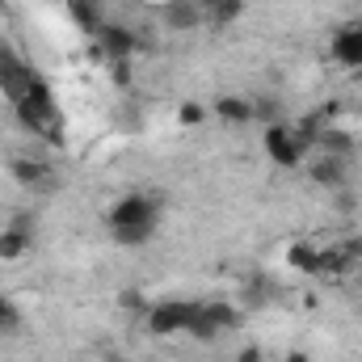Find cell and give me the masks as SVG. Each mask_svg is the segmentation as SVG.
<instances>
[{
	"instance_id": "7",
	"label": "cell",
	"mask_w": 362,
	"mask_h": 362,
	"mask_svg": "<svg viewBox=\"0 0 362 362\" xmlns=\"http://www.w3.org/2000/svg\"><path fill=\"white\" fill-rule=\"evenodd\" d=\"M8 173H13L17 185H25V189H55V185H59V173H55L47 160H30V156L8 160Z\"/></svg>"
},
{
	"instance_id": "18",
	"label": "cell",
	"mask_w": 362,
	"mask_h": 362,
	"mask_svg": "<svg viewBox=\"0 0 362 362\" xmlns=\"http://www.w3.org/2000/svg\"><path fill=\"white\" fill-rule=\"evenodd\" d=\"M253 122H282V105L274 97H253Z\"/></svg>"
},
{
	"instance_id": "26",
	"label": "cell",
	"mask_w": 362,
	"mask_h": 362,
	"mask_svg": "<svg viewBox=\"0 0 362 362\" xmlns=\"http://www.w3.org/2000/svg\"><path fill=\"white\" fill-rule=\"evenodd\" d=\"M354 76H358V81H362V68H358V72H354Z\"/></svg>"
},
{
	"instance_id": "3",
	"label": "cell",
	"mask_w": 362,
	"mask_h": 362,
	"mask_svg": "<svg viewBox=\"0 0 362 362\" xmlns=\"http://www.w3.org/2000/svg\"><path fill=\"white\" fill-rule=\"evenodd\" d=\"M262 148H266V156H270L278 169H299V165L312 156L308 139H303L295 127H286V122H270V127H266Z\"/></svg>"
},
{
	"instance_id": "11",
	"label": "cell",
	"mask_w": 362,
	"mask_h": 362,
	"mask_svg": "<svg viewBox=\"0 0 362 362\" xmlns=\"http://www.w3.org/2000/svg\"><path fill=\"white\" fill-rule=\"evenodd\" d=\"M245 8H249V0H206L202 4V17L215 21V25H236L245 17Z\"/></svg>"
},
{
	"instance_id": "19",
	"label": "cell",
	"mask_w": 362,
	"mask_h": 362,
	"mask_svg": "<svg viewBox=\"0 0 362 362\" xmlns=\"http://www.w3.org/2000/svg\"><path fill=\"white\" fill-rule=\"evenodd\" d=\"M118 308H127V312H139V316H144V312H148L152 303H148V299H144L139 291H122V295H118Z\"/></svg>"
},
{
	"instance_id": "15",
	"label": "cell",
	"mask_w": 362,
	"mask_h": 362,
	"mask_svg": "<svg viewBox=\"0 0 362 362\" xmlns=\"http://www.w3.org/2000/svg\"><path fill=\"white\" fill-rule=\"evenodd\" d=\"M68 8H72V21L81 25V30H89L97 34L105 21H101V4H89V0H68Z\"/></svg>"
},
{
	"instance_id": "5",
	"label": "cell",
	"mask_w": 362,
	"mask_h": 362,
	"mask_svg": "<svg viewBox=\"0 0 362 362\" xmlns=\"http://www.w3.org/2000/svg\"><path fill=\"white\" fill-rule=\"evenodd\" d=\"M308 177L316 181L320 189H341L350 181V156H333V152H312L308 160Z\"/></svg>"
},
{
	"instance_id": "9",
	"label": "cell",
	"mask_w": 362,
	"mask_h": 362,
	"mask_svg": "<svg viewBox=\"0 0 362 362\" xmlns=\"http://www.w3.org/2000/svg\"><path fill=\"white\" fill-rule=\"evenodd\" d=\"M333 59L341 64V68H350V72H358L362 68V25H346L337 38H333Z\"/></svg>"
},
{
	"instance_id": "12",
	"label": "cell",
	"mask_w": 362,
	"mask_h": 362,
	"mask_svg": "<svg viewBox=\"0 0 362 362\" xmlns=\"http://www.w3.org/2000/svg\"><path fill=\"white\" fill-rule=\"evenodd\" d=\"M160 13H165V25H173V30H194V25L206 21L202 17V4H194V0H177V4H169Z\"/></svg>"
},
{
	"instance_id": "2",
	"label": "cell",
	"mask_w": 362,
	"mask_h": 362,
	"mask_svg": "<svg viewBox=\"0 0 362 362\" xmlns=\"http://www.w3.org/2000/svg\"><path fill=\"white\" fill-rule=\"evenodd\" d=\"M13 110H17V122H21L25 131H34V135L51 139V144H59V105H55V97H51V89H47L42 81H34L30 89L21 93V97L13 101Z\"/></svg>"
},
{
	"instance_id": "14",
	"label": "cell",
	"mask_w": 362,
	"mask_h": 362,
	"mask_svg": "<svg viewBox=\"0 0 362 362\" xmlns=\"http://www.w3.org/2000/svg\"><path fill=\"white\" fill-rule=\"evenodd\" d=\"M189 337H198V341H215V337H223V329L215 325V316L206 312V303H198V312H194V320H189V329H185Z\"/></svg>"
},
{
	"instance_id": "1",
	"label": "cell",
	"mask_w": 362,
	"mask_h": 362,
	"mask_svg": "<svg viewBox=\"0 0 362 362\" xmlns=\"http://www.w3.org/2000/svg\"><path fill=\"white\" fill-rule=\"evenodd\" d=\"M156 223H160V198L156 194H144V189H131L122 194L110 215H105V228L114 236V245L122 249H139L156 236Z\"/></svg>"
},
{
	"instance_id": "27",
	"label": "cell",
	"mask_w": 362,
	"mask_h": 362,
	"mask_svg": "<svg viewBox=\"0 0 362 362\" xmlns=\"http://www.w3.org/2000/svg\"><path fill=\"white\" fill-rule=\"evenodd\" d=\"M358 312H362V308H358Z\"/></svg>"
},
{
	"instance_id": "22",
	"label": "cell",
	"mask_w": 362,
	"mask_h": 362,
	"mask_svg": "<svg viewBox=\"0 0 362 362\" xmlns=\"http://www.w3.org/2000/svg\"><path fill=\"white\" fill-rule=\"evenodd\" d=\"M236 362H266V354H262V346H245V350L236 354Z\"/></svg>"
},
{
	"instance_id": "17",
	"label": "cell",
	"mask_w": 362,
	"mask_h": 362,
	"mask_svg": "<svg viewBox=\"0 0 362 362\" xmlns=\"http://www.w3.org/2000/svg\"><path fill=\"white\" fill-rule=\"evenodd\" d=\"M206 118H211V110H206L202 101H181L177 105V122L181 127H202Z\"/></svg>"
},
{
	"instance_id": "6",
	"label": "cell",
	"mask_w": 362,
	"mask_h": 362,
	"mask_svg": "<svg viewBox=\"0 0 362 362\" xmlns=\"http://www.w3.org/2000/svg\"><path fill=\"white\" fill-rule=\"evenodd\" d=\"M97 47H101V55H105L110 64H127V59L139 51V38H135V30L118 25V21H105V25L97 30Z\"/></svg>"
},
{
	"instance_id": "23",
	"label": "cell",
	"mask_w": 362,
	"mask_h": 362,
	"mask_svg": "<svg viewBox=\"0 0 362 362\" xmlns=\"http://www.w3.org/2000/svg\"><path fill=\"white\" fill-rule=\"evenodd\" d=\"M282 362H312L303 350H291V354H282Z\"/></svg>"
},
{
	"instance_id": "13",
	"label": "cell",
	"mask_w": 362,
	"mask_h": 362,
	"mask_svg": "<svg viewBox=\"0 0 362 362\" xmlns=\"http://www.w3.org/2000/svg\"><path fill=\"white\" fill-rule=\"evenodd\" d=\"M34 245V232H21V228H4L0 232V262H21Z\"/></svg>"
},
{
	"instance_id": "20",
	"label": "cell",
	"mask_w": 362,
	"mask_h": 362,
	"mask_svg": "<svg viewBox=\"0 0 362 362\" xmlns=\"http://www.w3.org/2000/svg\"><path fill=\"white\" fill-rule=\"evenodd\" d=\"M8 329H17V308L0 295V333H8Z\"/></svg>"
},
{
	"instance_id": "10",
	"label": "cell",
	"mask_w": 362,
	"mask_h": 362,
	"mask_svg": "<svg viewBox=\"0 0 362 362\" xmlns=\"http://www.w3.org/2000/svg\"><path fill=\"white\" fill-rule=\"evenodd\" d=\"M286 266L295 274H303V278H320V249L308 245V240H295L286 249Z\"/></svg>"
},
{
	"instance_id": "8",
	"label": "cell",
	"mask_w": 362,
	"mask_h": 362,
	"mask_svg": "<svg viewBox=\"0 0 362 362\" xmlns=\"http://www.w3.org/2000/svg\"><path fill=\"white\" fill-rule=\"evenodd\" d=\"M211 114H215V122H223V127H249V122H253V97L223 93V97H215Z\"/></svg>"
},
{
	"instance_id": "25",
	"label": "cell",
	"mask_w": 362,
	"mask_h": 362,
	"mask_svg": "<svg viewBox=\"0 0 362 362\" xmlns=\"http://www.w3.org/2000/svg\"><path fill=\"white\" fill-rule=\"evenodd\" d=\"M105 362H127V358H122V354H110V358H105Z\"/></svg>"
},
{
	"instance_id": "24",
	"label": "cell",
	"mask_w": 362,
	"mask_h": 362,
	"mask_svg": "<svg viewBox=\"0 0 362 362\" xmlns=\"http://www.w3.org/2000/svg\"><path fill=\"white\" fill-rule=\"evenodd\" d=\"M148 4H156V8H169V4H177V0H148Z\"/></svg>"
},
{
	"instance_id": "16",
	"label": "cell",
	"mask_w": 362,
	"mask_h": 362,
	"mask_svg": "<svg viewBox=\"0 0 362 362\" xmlns=\"http://www.w3.org/2000/svg\"><path fill=\"white\" fill-rule=\"evenodd\" d=\"M206 312L215 316V325H219L223 333H232V329H240V308H232V303H223V299H215V303H206Z\"/></svg>"
},
{
	"instance_id": "21",
	"label": "cell",
	"mask_w": 362,
	"mask_h": 362,
	"mask_svg": "<svg viewBox=\"0 0 362 362\" xmlns=\"http://www.w3.org/2000/svg\"><path fill=\"white\" fill-rule=\"evenodd\" d=\"M341 249H346V257H350L354 266H358V262H362V236H350V240H346Z\"/></svg>"
},
{
	"instance_id": "4",
	"label": "cell",
	"mask_w": 362,
	"mask_h": 362,
	"mask_svg": "<svg viewBox=\"0 0 362 362\" xmlns=\"http://www.w3.org/2000/svg\"><path fill=\"white\" fill-rule=\"evenodd\" d=\"M194 312H198V303H189V299H165V303H152L144 312V325L152 337H173V333L189 329Z\"/></svg>"
}]
</instances>
